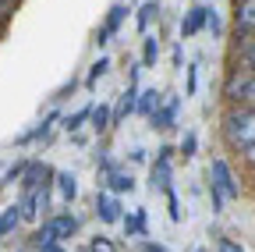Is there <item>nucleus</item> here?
<instances>
[{"label": "nucleus", "mask_w": 255, "mask_h": 252, "mask_svg": "<svg viewBox=\"0 0 255 252\" xmlns=\"http://www.w3.org/2000/svg\"><path fill=\"white\" fill-rule=\"evenodd\" d=\"M220 135H223V146L227 149H245L248 142H255V107L248 103H238L223 114V124H220Z\"/></svg>", "instance_id": "f257e3e1"}, {"label": "nucleus", "mask_w": 255, "mask_h": 252, "mask_svg": "<svg viewBox=\"0 0 255 252\" xmlns=\"http://www.w3.org/2000/svg\"><path fill=\"white\" fill-rule=\"evenodd\" d=\"M209 185L220 188L223 199H241V181H238L234 167L223 160V156H213V164H209Z\"/></svg>", "instance_id": "f03ea898"}, {"label": "nucleus", "mask_w": 255, "mask_h": 252, "mask_svg": "<svg viewBox=\"0 0 255 252\" xmlns=\"http://www.w3.org/2000/svg\"><path fill=\"white\" fill-rule=\"evenodd\" d=\"M174 146H159L156 149V160H152V167H149V185L152 188H159V192H167V188H174Z\"/></svg>", "instance_id": "7ed1b4c3"}, {"label": "nucleus", "mask_w": 255, "mask_h": 252, "mask_svg": "<svg viewBox=\"0 0 255 252\" xmlns=\"http://www.w3.org/2000/svg\"><path fill=\"white\" fill-rule=\"evenodd\" d=\"M252 75H255V71H248V68H238V64L227 71V78H223V89H220V92H223V100H227L231 107L245 103V92H248V82H252Z\"/></svg>", "instance_id": "20e7f679"}, {"label": "nucleus", "mask_w": 255, "mask_h": 252, "mask_svg": "<svg viewBox=\"0 0 255 252\" xmlns=\"http://www.w3.org/2000/svg\"><path fill=\"white\" fill-rule=\"evenodd\" d=\"M53 178H57V171L50 167V164H43V160H28V167H25V174H21V192H36V188H53Z\"/></svg>", "instance_id": "39448f33"}, {"label": "nucleus", "mask_w": 255, "mask_h": 252, "mask_svg": "<svg viewBox=\"0 0 255 252\" xmlns=\"http://www.w3.org/2000/svg\"><path fill=\"white\" fill-rule=\"evenodd\" d=\"M43 224L50 228V235L64 245V242H68V238H75L78 231H82V220L71 213V210H60V213H53V217H46L43 220Z\"/></svg>", "instance_id": "423d86ee"}, {"label": "nucleus", "mask_w": 255, "mask_h": 252, "mask_svg": "<svg viewBox=\"0 0 255 252\" xmlns=\"http://www.w3.org/2000/svg\"><path fill=\"white\" fill-rule=\"evenodd\" d=\"M96 217H100V224H121V220H124L121 196L107 192V188H100V192H96Z\"/></svg>", "instance_id": "0eeeda50"}, {"label": "nucleus", "mask_w": 255, "mask_h": 252, "mask_svg": "<svg viewBox=\"0 0 255 252\" xmlns=\"http://www.w3.org/2000/svg\"><path fill=\"white\" fill-rule=\"evenodd\" d=\"M128 14H131V7H128V4H114V7L107 11L103 25H100V32H96V46H107V43L121 32V25H124Z\"/></svg>", "instance_id": "6e6552de"}, {"label": "nucleus", "mask_w": 255, "mask_h": 252, "mask_svg": "<svg viewBox=\"0 0 255 252\" xmlns=\"http://www.w3.org/2000/svg\"><path fill=\"white\" fill-rule=\"evenodd\" d=\"M209 4H195V7H188L184 11V18H181V39H191V36H199L202 28H206V21H209Z\"/></svg>", "instance_id": "1a4fd4ad"}, {"label": "nucleus", "mask_w": 255, "mask_h": 252, "mask_svg": "<svg viewBox=\"0 0 255 252\" xmlns=\"http://www.w3.org/2000/svg\"><path fill=\"white\" fill-rule=\"evenodd\" d=\"M100 181H103L107 192H114V196H131V192H135V174L124 171V167H114V171L103 174Z\"/></svg>", "instance_id": "9d476101"}, {"label": "nucleus", "mask_w": 255, "mask_h": 252, "mask_svg": "<svg viewBox=\"0 0 255 252\" xmlns=\"http://www.w3.org/2000/svg\"><path fill=\"white\" fill-rule=\"evenodd\" d=\"M177 110H181V96H167L163 107H159V110L149 117V124H152L156 132H170L174 124H177Z\"/></svg>", "instance_id": "9b49d317"}, {"label": "nucleus", "mask_w": 255, "mask_h": 252, "mask_svg": "<svg viewBox=\"0 0 255 252\" xmlns=\"http://www.w3.org/2000/svg\"><path fill=\"white\" fill-rule=\"evenodd\" d=\"M60 121V110H50L32 132H25V135H18V146H32V142H50V135H53V124Z\"/></svg>", "instance_id": "f8f14e48"}, {"label": "nucleus", "mask_w": 255, "mask_h": 252, "mask_svg": "<svg viewBox=\"0 0 255 252\" xmlns=\"http://www.w3.org/2000/svg\"><path fill=\"white\" fill-rule=\"evenodd\" d=\"M53 192H57V199H60L64 206H71V203L78 199V178H75L71 171H57V178H53Z\"/></svg>", "instance_id": "ddd939ff"}, {"label": "nucleus", "mask_w": 255, "mask_h": 252, "mask_svg": "<svg viewBox=\"0 0 255 252\" xmlns=\"http://www.w3.org/2000/svg\"><path fill=\"white\" fill-rule=\"evenodd\" d=\"M234 25L238 32L255 36V0H234Z\"/></svg>", "instance_id": "4468645a"}, {"label": "nucleus", "mask_w": 255, "mask_h": 252, "mask_svg": "<svg viewBox=\"0 0 255 252\" xmlns=\"http://www.w3.org/2000/svg\"><path fill=\"white\" fill-rule=\"evenodd\" d=\"M163 100H167V92H159L156 85H152V89H142V92H138V107H135V114L152 117L159 107H163Z\"/></svg>", "instance_id": "2eb2a0df"}, {"label": "nucleus", "mask_w": 255, "mask_h": 252, "mask_svg": "<svg viewBox=\"0 0 255 252\" xmlns=\"http://www.w3.org/2000/svg\"><path fill=\"white\" fill-rule=\"evenodd\" d=\"M89 124H92V132H96V135H107V132H114V110H110L107 103H96V107H92Z\"/></svg>", "instance_id": "dca6fc26"}, {"label": "nucleus", "mask_w": 255, "mask_h": 252, "mask_svg": "<svg viewBox=\"0 0 255 252\" xmlns=\"http://www.w3.org/2000/svg\"><path fill=\"white\" fill-rule=\"evenodd\" d=\"M159 18V0H145V4L138 7V18H135V25H138V32L142 36H149V25Z\"/></svg>", "instance_id": "f3484780"}, {"label": "nucleus", "mask_w": 255, "mask_h": 252, "mask_svg": "<svg viewBox=\"0 0 255 252\" xmlns=\"http://www.w3.org/2000/svg\"><path fill=\"white\" fill-rule=\"evenodd\" d=\"M18 213H21V220H28V224H36V220L43 217V213H39V199H36V192H21V199H18Z\"/></svg>", "instance_id": "a211bd4d"}, {"label": "nucleus", "mask_w": 255, "mask_h": 252, "mask_svg": "<svg viewBox=\"0 0 255 252\" xmlns=\"http://www.w3.org/2000/svg\"><path fill=\"white\" fill-rule=\"evenodd\" d=\"M107 71H110V57H107V53H100V57L92 60V68H89V75H85V89L92 92L96 85H100V78H103Z\"/></svg>", "instance_id": "6ab92c4d"}, {"label": "nucleus", "mask_w": 255, "mask_h": 252, "mask_svg": "<svg viewBox=\"0 0 255 252\" xmlns=\"http://www.w3.org/2000/svg\"><path fill=\"white\" fill-rule=\"evenodd\" d=\"M121 224H124V235H128V238H145V210H135L131 217L124 213Z\"/></svg>", "instance_id": "aec40b11"}, {"label": "nucleus", "mask_w": 255, "mask_h": 252, "mask_svg": "<svg viewBox=\"0 0 255 252\" xmlns=\"http://www.w3.org/2000/svg\"><path fill=\"white\" fill-rule=\"evenodd\" d=\"M92 117V103L89 107H82V110H75V114H64L60 121H64V132H71V135H78L82 132V124Z\"/></svg>", "instance_id": "412c9836"}, {"label": "nucleus", "mask_w": 255, "mask_h": 252, "mask_svg": "<svg viewBox=\"0 0 255 252\" xmlns=\"http://www.w3.org/2000/svg\"><path fill=\"white\" fill-rule=\"evenodd\" d=\"M18 224H21V213H18V203H14V206H7L4 213H0V242H4Z\"/></svg>", "instance_id": "4be33fe9"}, {"label": "nucleus", "mask_w": 255, "mask_h": 252, "mask_svg": "<svg viewBox=\"0 0 255 252\" xmlns=\"http://www.w3.org/2000/svg\"><path fill=\"white\" fill-rule=\"evenodd\" d=\"M156 60H159V39L156 36H145L142 39V60H138V64L142 68H156Z\"/></svg>", "instance_id": "5701e85b"}, {"label": "nucleus", "mask_w": 255, "mask_h": 252, "mask_svg": "<svg viewBox=\"0 0 255 252\" xmlns=\"http://www.w3.org/2000/svg\"><path fill=\"white\" fill-rule=\"evenodd\" d=\"M234 64L255 71V39H252V36H245V43H241V50H238V60H234Z\"/></svg>", "instance_id": "b1692460"}, {"label": "nucleus", "mask_w": 255, "mask_h": 252, "mask_svg": "<svg viewBox=\"0 0 255 252\" xmlns=\"http://www.w3.org/2000/svg\"><path fill=\"white\" fill-rule=\"evenodd\" d=\"M78 252H117V245H114L107 235H96V238H89V245H82Z\"/></svg>", "instance_id": "393cba45"}, {"label": "nucleus", "mask_w": 255, "mask_h": 252, "mask_svg": "<svg viewBox=\"0 0 255 252\" xmlns=\"http://www.w3.org/2000/svg\"><path fill=\"white\" fill-rule=\"evenodd\" d=\"M199 89V64H188L184 68V96H195Z\"/></svg>", "instance_id": "a878e982"}, {"label": "nucleus", "mask_w": 255, "mask_h": 252, "mask_svg": "<svg viewBox=\"0 0 255 252\" xmlns=\"http://www.w3.org/2000/svg\"><path fill=\"white\" fill-rule=\"evenodd\" d=\"M167 210H170V220H174V224H181V220H184V213H181V199H177V192H174V188H167Z\"/></svg>", "instance_id": "bb28decb"}, {"label": "nucleus", "mask_w": 255, "mask_h": 252, "mask_svg": "<svg viewBox=\"0 0 255 252\" xmlns=\"http://www.w3.org/2000/svg\"><path fill=\"white\" fill-rule=\"evenodd\" d=\"M195 149H199L195 132H184V139H181V156H184V160H191V156H195Z\"/></svg>", "instance_id": "cd10ccee"}, {"label": "nucleus", "mask_w": 255, "mask_h": 252, "mask_svg": "<svg viewBox=\"0 0 255 252\" xmlns=\"http://www.w3.org/2000/svg\"><path fill=\"white\" fill-rule=\"evenodd\" d=\"M213 252H245V245L241 242H234V238H216V245H213Z\"/></svg>", "instance_id": "c85d7f7f"}, {"label": "nucleus", "mask_w": 255, "mask_h": 252, "mask_svg": "<svg viewBox=\"0 0 255 252\" xmlns=\"http://www.w3.org/2000/svg\"><path fill=\"white\" fill-rule=\"evenodd\" d=\"M238 156H241V164H245L248 171H255V142H248V146H245Z\"/></svg>", "instance_id": "c756f323"}, {"label": "nucleus", "mask_w": 255, "mask_h": 252, "mask_svg": "<svg viewBox=\"0 0 255 252\" xmlns=\"http://www.w3.org/2000/svg\"><path fill=\"white\" fill-rule=\"evenodd\" d=\"M209 199H213V213H223V203H227V199H223L220 188H213V185H209Z\"/></svg>", "instance_id": "7c9ffc66"}, {"label": "nucleus", "mask_w": 255, "mask_h": 252, "mask_svg": "<svg viewBox=\"0 0 255 252\" xmlns=\"http://www.w3.org/2000/svg\"><path fill=\"white\" fill-rule=\"evenodd\" d=\"M206 28H209L213 36H220V32H223V21H220V14H216V11H209V21H206Z\"/></svg>", "instance_id": "2f4dec72"}, {"label": "nucleus", "mask_w": 255, "mask_h": 252, "mask_svg": "<svg viewBox=\"0 0 255 252\" xmlns=\"http://www.w3.org/2000/svg\"><path fill=\"white\" fill-rule=\"evenodd\" d=\"M245 103H248V107H255V75H252V82H248V92H245Z\"/></svg>", "instance_id": "473e14b6"}, {"label": "nucleus", "mask_w": 255, "mask_h": 252, "mask_svg": "<svg viewBox=\"0 0 255 252\" xmlns=\"http://www.w3.org/2000/svg\"><path fill=\"white\" fill-rule=\"evenodd\" d=\"M142 252H167V249L156 245V242H149V238H142Z\"/></svg>", "instance_id": "72a5a7b5"}, {"label": "nucleus", "mask_w": 255, "mask_h": 252, "mask_svg": "<svg viewBox=\"0 0 255 252\" xmlns=\"http://www.w3.org/2000/svg\"><path fill=\"white\" fill-rule=\"evenodd\" d=\"M145 160H149L145 149H131V164H145Z\"/></svg>", "instance_id": "f704fd0d"}, {"label": "nucleus", "mask_w": 255, "mask_h": 252, "mask_svg": "<svg viewBox=\"0 0 255 252\" xmlns=\"http://www.w3.org/2000/svg\"><path fill=\"white\" fill-rule=\"evenodd\" d=\"M184 64V50L181 46H174V68H181Z\"/></svg>", "instance_id": "c9c22d12"}, {"label": "nucleus", "mask_w": 255, "mask_h": 252, "mask_svg": "<svg viewBox=\"0 0 255 252\" xmlns=\"http://www.w3.org/2000/svg\"><path fill=\"white\" fill-rule=\"evenodd\" d=\"M39 252H68V249H64L60 242H53V245H46V249H39Z\"/></svg>", "instance_id": "e433bc0d"}, {"label": "nucleus", "mask_w": 255, "mask_h": 252, "mask_svg": "<svg viewBox=\"0 0 255 252\" xmlns=\"http://www.w3.org/2000/svg\"><path fill=\"white\" fill-rule=\"evenodd\" d=\"M21 252H36V249H21Z\"/></svg>", "instance_id": "4c0bfd02"}, {"label": "nucleus", "mask_w": 255, "mask_h": 252, "mask_svg": "<svg viewBox=\"0 0 255 252\" xmlns=\"http://www.w3.org/2000/svg\"><path fill=\"white\" fill-rule=\"evenodd\" d=\"M0 28H4V18H0Z\"/></svg>", "instance_id": "58836bf2"}]
</instances>
